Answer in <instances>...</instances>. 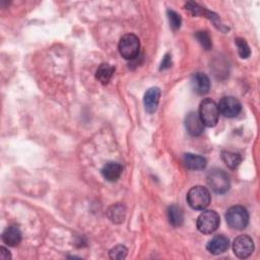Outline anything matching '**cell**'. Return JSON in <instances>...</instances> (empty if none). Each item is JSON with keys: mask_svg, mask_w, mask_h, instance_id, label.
Returning <instances> with one entry per match:
<instances>
[{"mask_svg": "<svg viewBox=\"0 0 260 260\" xmlns=\"http://www.w3.org/2000/svg\"><path fill=\"white\" fill-rule=\"evenodd\" d=\"M225 221L228 225L237 231L244 230L249 223V213L244 206L234 205L225 212Z\"/></svg>", "mask_w": 260, "mask_h": 260, "instance_id": "obj_1", "label": "cell"}, {"mask_svg": "<svg viewBox=\"0 0 260 260\" xmlns=\"http://www.w3.org/2000/svg\"><path fill=\"white\" fill-rule=\"evenodd\" d=\"M186 199L192 209L204 210L209 205L211 196L205 187L194 186L188 191Z\"/></svg>", "mask_w": 260, "mask_h": 260, "instance_id": "obj_2", "label": "cell"}, {"mask_svg": "<svg viewBox=\"0 0 260 260\" xmlns=\"http://www.w3.org/2000/svg\"><path fill=\"white\" fill-rule=\"evenodd\" d=\"M206 182L211 190L217 194L225 193L231 186L228 173L218 168H214L207 173Z\"/></svg>", "mask_w": 260, "mask_h": 260, "instance_id": "obj_3", "label": "cell"}, {"mask_svg": "<svg viewBox=\"0 0 260 260\" xmlns=\"http://www.w3.org/2000/svg\"><path fill=\"white\" fill-rule=\"evenodd\" d=\"M120 55L126 60H134L138 57L140 51V41L137 36L127 34L120 39L118 45Z\"/></svg>", "mask_w": 260, "mask_h": 260, "instance_id": "obj_4", "label": "cell"}, {"mask_svg": "<svg viewBox=\"0 0 260 260\" xmlns=\"http://www.w3.org/2000/svg\"><path fill=\"white\" fill-rule=\"evenodd\" d=\"M199 117L206 127H214L218 122L219 112L217 104L211 99H205L199 106Z\"/></svg>", "mask_w": 260, "mask_h": 260, "instance_id": "obj_5", "label": "cell"}, {"mask_svg": "<svg viewBox=\"0 0 260 260\" xmlns=\"http://www.w3.org/2000/svg\"><path fill=\"white\" fill-rule=\"evenodd\" d=\"M220 223L219 215L214 210H203L196 220L197 229L200 233L208 235L217 230Z\"/></svg>", "mask_w": 260, "mask_h": 260, "instance_id": "obj_6", "label": "cell"}, {"mask_svg": "<svg viewBox=\"0 0 260 260\" xmlns=\"http://www.w3.org/2000/svg\"><path fill=\"white\" fill-rule=\"evenodd\" d=\"M233 251L238 258L246 259L254 251V241L248 235H240L233 242Z\"/></svg>", "mask_w": 260, "mask_h": 260, "instance_id": "obj_7", "label": "cell"}, {"mask_svg": "<svg viewBox=\"0 0 260 260\" xmlns=\"http://www.w3.org/2000/svg\"><path fill=\"white\" fill-rule=\"evenodd\" d=\"M218 112L226 118L238 116L242 110V105L235 96H223L217 104Z\"/></svg>", "mask_w": 260, "mask_h": 260, "instance_id": "obj_8", "label": "cell"}, {"mask_svg": "<svg viewBox=\"0 0 260 260\" xmlns=\"http://www.w3.org/2000/svg\"><path fill=\"white\" fill-rule=\"evenodd\" d=\"M191 87L194 92L199 95H204L209 91L210 81L206 74L202 72H196L191 77Z\"/></svg>", "mask_w": 260, "mask_h": 260, "instance_id": "obj_9", "label": "cell"}, {"mask_svg": "<svg viewBox=\"0 0 260 260\" xmlns=\"http://www.w3.org/2000/svg\"><path fill=\"white\" fill-rule=\"evenodd\" d=\"M185 127L191 136H199L204 130V125L196 112H190L185 117Z\"/></svg>", "mask_w": 260, "mask_h": 260, "instance_id": "obj_10", "label": "cell"}, {"mask_svg": "<svg viewBox=\"0 0 260 260\" xmlns=\"http://www.w3.org/2000/svg\"><path fill=\"white\" fill-rule=\"evenodd\" d=\"M230 247V240L223 235H216L206 244V249L213 255L224 253Z\"/></svg>", "mask_w": 260, "mask_h": 260, "instance_id": "obj_11", "label": "cell"}, {"mask_svg": "<svg viewBox=\"0 0 260 260\" xmlns=\"http://www.w3.org/2000/svg\"><path fill=\"white\" fill-rule=\"evenodd\" d=\"M159 98H160V89L158 87L153 86L146 90L143 96V104H144L145 111L147 113L152 114L156 111Z\"/></svg>", "mask_w": 260, "mask_h": 260, "instance_id": "obj_12", "label": "cell"}, {"mask_svg": "<svg viewBox=\"0 0 260 260\" xmlns=\"http://www.w3.org/2000/svg\"><path fill=\"white\" fill-rule=\"evenodd\" d=\"M21 238L22 236L19 228L14 224L7 226L1 235L2 242L9 247L17 246L21 242Z\"/></svg>", "mask_w": 260, "mask_h": 260, "instance_id": "obj_13", "label": "cell"}, {"mask_svg": "<svg viewBox=\"0 0 260 260\" xmlns=\"http://www.w3.org/2000/svg\"><path fill=\"white\" fill-rule=\"evenodd\" d=\"M103 177L109 182H116L123 173V167L119 162L109 161L101 170Z\"/></svg>", "mask_w": 260, "mask_h": 260, "instance_id": "obj_14", "label": "cell"}, {"mask_svg": "<svg viewBox=\"0 0 260 260\" xmlns=\"http://www.w3.org/2000/svg\"><path fill=\"white\" fill-rule=\"evenodd\" d=\"M183 161L187 169L193 170V171L203 170L207 165V160L205 157L198 154H193L190 152L184 154Z\"/></svg>", "mask_w": 260, "mask_h": 260, "instance_id": "obj_15", "label": "cell"}, {"mask_svg": "<svg viewBox=\"0 0 260 260\" xmlns=\"http://www.w3.org/2000/svg\"><path fill=\"white\" fill-rule=\"evenodd\" d=\"M107 215L109 217V219L112 222L115 223H121L124 221L125 219V215H126V209L125 206L123 204H115L112 205L108 208L107 210Z\"/></svg>", "mask_w": 260, "mask_h": 260, "instance_id": "obj_16", "label": "cell"}, {"mask_svg": "<svg viewBox=\"0 0 260 260\" xmlns=\"http://www.w3.org/2000/svg\"><path fill=\"white\" fill-rule=\"evenodd\" d=\"M115 68L108 64V63H102L99 68L96 69L95 72V78L102 83V84H107L110 79L112 78L113 74H114Z\"/></svg>", "mask_w": 260, "mask_h": 260, "instance_id": "obj_17", "label": "cell"}, {"mask_svg": "<svg viewBox=\"0 0 260 260\" xmlns=\"http://www.w3.org/2000/svg\"><path fill=\"white\" fill-rule=\"evenodd\" d=\"M168 219H169V222L175 226V228H178V226H181L184 222V213H183V210L177 206V205H171L169 208H168Z\"/></svg>", "mask_w": 260, "mask_h": 260, "instance_id": "obj_18", "label": "cell"}, {"mask_svg": "<svg viewBox=\"0 0 260 260\" xmlns=\"http://www.w3.org/2000/svg\"><path fill=\"white\" fill-rule=\"evenodd\" d=\"M220 156L225 166L232 170L236 169L242 161V156L240 153L233 152L230 150H222Z\"/></svg>", "mask_w": 260, "mask_h": 260, "instance_id": "obj_19", "label": "cell"}, {"mask_svg": "<svg viewBox=\"0 0 260 260\" xmlns=\"http://www.w3.org/2000/svg\"><path fill=\"white\" fill-rule=\"evenodd\" d=\"M235 44L238 48V53L242 59H247L251 55V50L247 42L242 38L235 39Z\"/></svg>", "mask_w": 260, "mask_h": 260, "instance_id": "obj_20", "label": "cell"}, {"mask_svg": "<svg viewBox=\"0 0 260 260\" xmlns=\"http://www.w3.org/2000/svg\"><path fill=\"white\" fill-rule=\"evenodd\" d=\"M196 39L200 43V45L205 49V50H210L212 47V42L209 34L206 30H199L195 34Z\"/></svg>", "mask_w": 260, "mask_h": 260, "instance_id": "obj_21", "label": "cell"}, {"mask_svg": "<svg viewBox=\"0 0 260 260\" xmlns=\"http://www.w3.org/2000/svg\"><path fill=\"white\" fill-rule=\"evenodd\" d=\"M127 248L123 245H117L115 246L114 248H112L110 251H109V256L111 259H118V260H121V259H125L126 256H127Z\"/></svg>", "mask_w": 260, "mask_h": 260, "instance_id": "obj_22", "label": "cell"}, {"mask_svg": "<svg viewBox=\"0 0 260 260\" xmlns=\"http://www.w3.org/2000/svg\"><path fill=\"white\" fill-rule=\"evenodd\" d=\"M167 15H168V19H169V22H170L171 27H172L174 30H177L178 28H180L181 23H182V19H181L180 14H178V13H177L176 11H174V10L169 9V10L167 11Z\"/></svg>", "mask_w": 260, "mask_h": 260, "instance_id": "obj_23", "label": "cell"}, {"mask_svg": "<svg viewBox=\"0 0 260 260\" xmlns=\"http://www.w3.org/2000/svg\"><path fill=\"white\" fill-rule=\"evenodd\" d=\"M172 66V56L170 54H166L161 60L159 70H165L168 69Z\"/></svg>", "mask_w": 260, "mask_h": 260, "instance_id": "obj_24", "label": "cell"}, {"mask_svg": "<svg viewBox=\"0 0 260 260\" xmlns=\"http://www.w3.org/2000/svg\"><path fill=\"white\" fill-rule=\"evenodd\" d=\"M0 259H2V260H9V259H11V255H10L9 251L6 248H4V247L0 248Z\"/></svg>", "mask_w": 260, "mask_h": 260, "instance_id": "obj_25", "label": "cell"}]
</instances>
